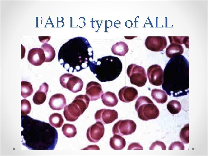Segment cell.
<instances>
[{
	"label": "cell",
	"instance_id": "9a60e30c",
	"mask_svg": "<svg viewBox=\"0 0 208 156\" xmlns=\"http://www.w3.org/2000/svg\"><path fill=\"white\" fill-rule=\"evenodd\" d=\"M103 93L100 84L95 81H91L87 84L86 94L90 101H95L100 98Z\"/></svg>",
	"mask_w": 208,
	"mask_h": 156
},
{
	"label": "cell",
	"instance_id": "83f0119b",
	"mask_svg": "<svg viewBox=\"0 0 208 156\" xmlns=\"http://www.w3.org/2000/svg\"><path fill=\"white\" fill-rule=\"evenodd\" d=\"M167 108L169 112L172 114H177L181 110V106L180 103L176 100H172L168 102Z\"/></svg>",
	"mask_w": 208,
	"mask_h": 156
},
{
	"label": "cell",
	"instance_id": "d6a6232c",
	"mask_svg": "<svg viewBox=\"0 0 208 156\" xmlns=\"http://www.w3.org/2000/svg\"><path fill=\"white\" fill-rule=\"evenodd\" d=\"M158 146H159L162 149H166V147L165 144L163 142L159 141H156L153 143L150 146L149 149H153Z\"/></svg>",
	"mask_w": 208,
	"mask_h": 156
},
{
	"label": "cell",
	"instance_id": "8fae6325",
	"mask_svg": "<svg viewBox=\"0 0 208 156\" xmlns=\"http://www.w3.org/2000/svg\"><path fill=\"white\" fill-rule=\"evenodd\" d=\"M147 71L148 77L151 84L156 86L162 84L164 72L160 66L157 64L152 65L148 68Z\"/></svg>",
	"mask_w": 208,
	"mask_h": 156
},
{
	"label": "cell",
	"instance_id": "4fadbf2b",
	"mask_svg": "<svg viewBox=\"0 0 208 156\" xmlns=\"http://www.w3.org/2000/svg\"><path fill=\"white\" fill-rule=\"evenodd\" d=\"M94 118L97 121L104 124L112 122L118 118V113L115 110L102 109L97 111L95 114Z\"/></svg>",
	"mask_w": 208,
	"mask_h": 156
},
{
	"label": "cell",
	"instance_id": "44dd1931",
	"mask_svg": "<svg viewBox=\"0 0 208 156\" xmlns=\"http://www.w3.org/2000/svg\"><path fill=\"white\" fill-rule=\"evenodd\" d=\"M129 50L128 46L124 42L120 41L113 44L111 48L112 53L120 56H124Z\"/></svg>",
	"mask_w": 208,
	"mask_h": 156
},
{
	"label": "cell",
	"instance_id": "8992f818",
	"mask_svg": "<svg viewBox=\"0 0 208 156\" xmlns=\"http://www.w3.org/2000/svg\"><path fill=\"white\" fill-rule=\"evenodd\" d=\"M135 107L139 118L143 120L154 119L159 115V111L157 107L147 96L139 97L135 102Z\"/></svg>",
	"mask_w": 208,
	"mask_h": 156
},
{
	"label": "cell",
	"instance_id": "f546056e",
	"mask_svg": "<svg viewBox=\"0 0 208 156\" xmlns=\"http://www.w3.org/2000/svg\"><path fill=\"white\" fill-rule=\"evenodd\" d=\"M189 124H187L182 128L179 133V137L182 142L187 144L189 143Z\"/></svg>",
	"mask_w": 208,
	"mask_h": 156
},
{
	"label": "cell",
	"instance_id": "5bb4252c",
	"mask_svg": "<svg viewBox=\"0 0 208 156\" xmlns=\"http://www.w3.org/2000/svg\"><path fill=\"white\" fill-rule=\"evenodd\" d=\"M45 56L43 49L34 48L29 51L27 59L29 63L35 66L42 65L45 60Z\"/></svg>",
	"mask_w": 208,
	"mask_h": 156
},
{
	"label": "cell",
	"instance_id": "e575fe53",
	"mask_svg": "<svg viewBox=\"0 0 208 156\" xmlns=\"http://www.w3.org/2000/svg\"><path fill=\"white\" fill-rule=\"evenodd\" d=\"M51 36H38V38L40 42L44 43H47L50 40Z\"/></svg>",
	"mask_w": 208,
	"mask_h": 156
},
{
	"label": "cell",
	"instance_id": "603a6c76",
	"mask_svg": "<svg viewBox=\"0 0 208 156\" xmlns=\"http://www.w3.org/2000/svg\"><path fill=\"white\" fill-rule=\"evenodd\" d=\"M151 96L157 103L163 104L168 100V96L165 92L160 89H153L151 91Z\"/></svg>",
	"mask_w": 208,
	"mask_h": 156
},
{
	"label": "cell",
	"instance_id": "d4e9b609",
	"mask_svg": "<svg viewBox=\"0 0 208 156\" xmlns=\"http://www.w3.org/2000/svg\"><path fill=\"white\" fill-rule=\"evenodd\" d=\"M50 124L56 128L61 127L64 122V120L62 115L60 114L55 113L51 114L49 118Z\"/></svg>",
	"mask_w": 208,
	"mask_h": 156
},
{
	"label": "cell",
	"instance_id": "ac0fdd59",
	"mask_svg": "<svg viewBox=\"0 0 208 156\" xmlns=\"http://www.w3.org/2000/svg\"><path fill=\"white\" fill-rule=\"evenodd\" d=\"M49 86L46 82L41 84L38 90L35 93L33 98V102L36 104L40 105L46 101Z\"/></svg>",
	"mask_w": 208,
	"mask_h": 156
},
{
	"label": "cell",
	"instance_id": "1f68e13d",
	"mask_svg": "<svg viewBox=\"0 0 208 156\" xmlns=\"http://www.w3.org/2000/svg\"><path fill=\"white\" fill-rule=\"evenodd\" d=\"M185 147L182 142L179 141H175L172 143L169 146V150L179 149L184 150Z\"/></svg>",
	"mask_w": 208,
	"mask_h": 156
},
{
	"label": "cell",
	"instance_id": "cb8c5ba5",
	"mask_svg": "<svg viewBox=\"0 0 208 156\" xmlns=\"http://www.w3.org/2000/svg\"><path fill=\"white\" fill-rule=\"evenodd\" d=\"M45 56V62H51L55 57L56 53L54 48L50 44L45 43L41 46Z\"/></svg>",
	"mask_w": 208,
	"mask_h": 156
},
{
	"label": "cell",
	"instance_id": "7c38bea8",
	"mask_svg": "<svg viewBox=\"0 0 208 156\" xmlns=\"http://www.w3.org/2000/svg\"><path fill=\"white\" fill-rule=\"evenodd\" d=\"M104 130L103 124L100 122L97 121L90 126L87 130V138L91 142H97L103 136Z\"/></svg>",
	"mask_w": 208,
	"mask_h": 156
},
{
	"label": "cell",
	"instance_id": "7a4b0ae2",
	"mask_svg": "<svg viewBox=\"0 0 208 156\" xmlns=\"http://www.w3.org/2000/svg\"><path fill=\"white\" fill-rule=\"evenodd\" d=\"M60 64L68 72H78L89 67L94 57L93 48L83 37L70 39L60 47L58 53Z\"/></svg>",
	"mask_w": 208,
	"mask_h": 156
},
{
	"label": "cell",
	"instance_id": "6da1fadb",
	"mask_svg": "<svg viewBox=\"0 0 208 156\" xmlns=\"http://www.w3.org/2000/svg\"><path fill=\"white\" fill-rule=\"evenodd\" d=\"M22 144L30 150H53L58 140L55 128L49 123L21 115Z\"/></svg>",
	"mask_w": 208,
	"mask_h": 156
},
{
	"label": "cell",
	"instance_id": "484cf974",
	"mask_svg": "<svg viewBox=\"0 0 208 156\" xmlns=\"http://www.w3.org/2000/svg\"><path fill=\"white\" fill-rule=\"evenodd\" d=\"M21 95L24 98L31 95L33 93L32 86L29 82L26 81L21 82Z\"/></svg>",
	"mask_w": 208,
	"mask_h": 156
},
{
	"label": "cell",
	"instance_id": "277c9868",
	"mask_svg": "<svg viewBox=\"0 0 208 156\" xmlns=\"http://www.w3.org/2000/svg\"><path fill=\"white\" fill-rule=\"evenodd\" d=\"M95 77L102 82L113 81L118 78L122 70L121 61L117 57L111 55L103 57L92 61L89 66Z\"/></svg>",
	"mask_w": 208,
	"mask_h": 156
},
{
	"label": "cell",
	"instance_id": "4316f807",
	"mask_svg": "<svg viewBox=\"0 0 208 156\" xmlns=\"http://www.w3.org/2000/svg\"><path fill=\"white\" fill-rule=\"evenodd\" d=\"M62 131L63 134L68 138L73 137L77 134L76 128L72 124H64L62 127Z\"/></svg>",
	"mask_w": 208,
	"mask_h": 156
},
{
	"label": "cell",
	"instance_id": "9c48e42d",
	"mask_svg": "<svg viewBox=\"0 0 208 156\" xmlns=\"http://www.w3.org/2000/svg\"><path fill=\"white\" fill-rule=\"evenodd\" d=\"M136 125L133 121L130 120H120L113 126L112 133L113 134L126 135L133 133L136 129Z\"/></svg>",
	"mask_w": 208,
	"mask_h": 156
},
{
	"label": "cell",
	"instance_id": "7402d4cb",
	"mask_svg": "<svg viewBox=\"0 0 208 156\" xmlns=\"http://www.w3.org/2000/svg\"><path fill=\"white\" fill-rule=\"evenodd\" d=\"M184 49L181 45L171 43L166 48V53L169 58L181 55L183 52Z\"/></svg>",
	"mask_w": 208,
	"mask_h": 156
},
{
	"label": "cell",
	"instance_id": "f1b7e54d",
	"mask_svg": "<svg viewBox=\"0 0 208 156\" xmlns=\"http://www.w3.org/2000/svg\"><path fill=\"white\" fill-rule=\"evenodd\" d=\"M170 42L181 45L184 44L186 47L189 46L188 36H168Z\"/></svg>",
	"mask_w": 208,
	"mask_h": 156
},
{
	"label": "cell",
	"instance_id": "ffe728a7",
	"mask_svg": "<svg viewBox=\"0 0 208 156\" xmlns=\"http://www.w3.org/2000/svg\"><path fill=\"white\" fill-rule=\"evenodd\" d=\"M126 144L125 139L120 135L115 134L110 139L109 145L114 150H121Z\"/></svg>",
	"mask_w": 208,
	"mask_h": 156
},
{
	"label": "cell",
	"instance_id": "30bf717a",
	"mask_svg": "<svg viewBox=\"0 0 208 156\" xmlns=\"http://www.w3.org/2000/svg\"><path fill=\"white\" fill-rule=\"evenodd\" d=\"M145 45L149 50L159 52L163 51L166 47L167 41L164 36H148L145 39Z\"/></svg>",
	"mask_w": 208,
	"mask_h": 156
},
{
	"label": "cell",
	"instance_id": "836d02e7",
	"mask_svg": "<svg viewBox=\"0 0 208 156\" xmlns=\"http://www.w3.org/2000/svg\"><path fill=\"white\" fill-rule=\"evenodd\" d=\"M136 147L138 149H143L142 146L139 144L136 143H133L130 144L128 146V149H130Z\"/></svg>",
	"mask_w": 208,
	"mask_h": 156
},
{
	"label": "cell",
	"instance_id": "ba28073f",
	"mask_svg": "<svg viewBox=\"0 0 208 156\" xmlns=\"http://www.w3.org/2000/svg\"><path fill=\"white\" fill-rule=\"evenodd\" d=\"M60 82L63 87L74 93L80 91L83 87L82 80L70 73L62 75L60 78Z\"/></svg>",
	"mask_w": 208,
	"mask_h": 156
},
{
	"label": "cell",
	"instance_id": "3957f363",
	"mask_svg": "<svg viewBox=\"0 0 208 156\" xmlns=\"http://www.w3.org/2000/svg\"><path fill=\"white\" fill-rule=\"evenodd\" d=\"M162 87L170 96L179 97L189 92V63L182 55L171 58L164 70Z\"/></svg>",
	"mask_w": 208,
	"mask_h": 156
},
{
	"label": "cell",
	"instance_id": "d6986e66",
	"mask_svg": "<svg viewBox=\"0 0 208 156\" xmlns=\"http://www.w3.org/2000/svg\"><path fill=\"white\" fill-rule=\"evenodd\" d=\"M101 98L103 104L109 107L116 106L118 102V99L116 94L109 91L102 94Z\"/></svg>",
	"mask_w": 208,
	"mask_h": 156
},
{
	"label": "cell",
	"instance_id": "2e32d148",
	"mask_svg": "<svg viewBox=\"0 0 208 156\" xmlns=\"http://www.w3.org/2000/svg\"><path fill=\"white\" fill-rule=\"evenodd\" d=\"M138 93L135 88L125 86L121 88L118 92L120 99L124 103H129L135 100L138 97Z\"/></svg>",
	"mask_w": 208,
	"mask_h": 156
},
{
	"label": "cell",
	"instance_id": "e0dca14e",
	"mask_svg": "<svg viewBox=\"0 0 208 156\" xmlns=\"http://www.w3.org/2000/svg\"><path fill=\"white\" fill-rule=\"evenodd\" d=\"M49 104L50 107L53 110H62L66 104L65 97L62 94H54L50 98Z\"/></svg>",
	"mask_w": 208,
	"mask_h": 156
},
{
	"label": "cell",
	"instance_id": "4dcf8cb0",
	"mask_svg": "<svg viewBox=\"0 0 208 156\" xmlns=\"http://www.w3.org/2000/svg\"><path fill=\"white\" fill-rule=\"evenodd\" d=\"M31 109V106L29 101L25 99L21 101V115H26L29 114Z\"/></svg>",
	"mask_w": 208,
	"mask_h": 156
},
{
	"label": "cell",
	"instance_id": "52a82bcc",
	"mask_svg": "<svg viewBox=\"0 0 208 156\" xmlns=\"http://www.w3.org/2000/svg\"><path fill=\"white\" fill-rule=\"evenodd\" d=\"M127 73L130 79L131 83L139 87L146 84L147 77L144 68L142 66L132 64L128 66Z\"/></svg>",
	"mask_w": 208,
	"mask_h": 156
},
{
	"label": "cell",
	"instance_id": "5b68a950",
	"mask_svg": "<svg viewBox=\"0 0 208 156\" xmlns=\"http://www.w3.org/2000/svg\"><path fill=\"white\" fill-rule=\"evenodd\" d=\"M90 101L86 95L77 96L71 103L64 108L63 114L66 120L70 122L77 120L88 107Z\"/></svg>",
	"mask_w": 208,
	"mask_h": 156
}]
</instances>
